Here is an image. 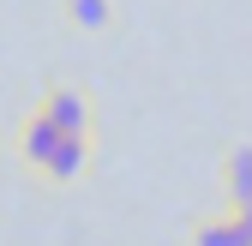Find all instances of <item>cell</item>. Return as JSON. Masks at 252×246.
<instances>
[{
	"label": "cell",
	"mask_w": 252,
	"mask_h": 246,
	"mask_svg": "<svg viewBox=\"0 0 252 246\" xmlns=\"http://www.w3.org/2000/svg\"><path fill=\"white\" fill-rule=\"evenodd\" d=\"M36 114L48 120L60 138L90 132V120H96V114H90V96H84L78 84H48V90H42V102H36Z\"/></svg>",
	"instance_id": "obj_1"
},
{
	"label": "cell",
	"mask_w": 252,
	"mask_h": 246,
	"mask_svg": "<svg viewBox=\"0 0 252 246\" xmlns=\"http://www.w3.org/2000/svg\"><path fill=\"white\" fill-rule=\"evenodd\" d=\"M90 156H96V144H90V132H72V138H54L48 162H42V186H72V180L90 174Z\"/></svg>",
	"instance_id": "obj_2"
},
{
	"label": "cell",
	"mask_w": 252,
	"mask_h": 246,
	"mask_svg": "<svg viewBox=\"0 0 252 246\" xmlns=\"http://www.w3.org/2000/svg\"><path fill=\"white\" fill-rule=\"evenodd\" d=\"M54 126H48V120L36 114V108H30L24 120H18V138H12V156H18V168H30V174H42V162H48V150H54Z\"/></svg>",
	"instance_id": "obj_3"
},
{
	"label": "cell",
	"mask_w": 252,
	"mask_h": 246,
	"mask_svg": "<svg viewBox=\"0 0 252 246\" xmlns=\"http://www.w3.org/2000/svg\"><path fill=\"white\" fill-rule=\"evenodd\" d=\"M222 198H228V210L252 204V144L222 150Z\"/></svg>",
	"instance_id": "obj_4"
},
{
	"label": "cell",
	"mask_w": 252,
	"mask_h": 246,
	"mask_svg": "<svg viewBox=\"0 0 252 246\" xmlns=\"http://www.w3.org/2000/svg\"><path fill=\"white\" fill-rule=\"evenodd\" d=\"M186 246H252V234L240 228V216H204V222H192Z\"/></svg>",
	"instance_id": "obj_5"
},
{
	"label": "cell",
	"mask_w": 252,
	"mask_h": 246,
	"mask_svg": "<svg viewBox=\"0 0 252 246\" xmlns=\"http://www.w3.org/2000/svg\"><path fill=\"white\" fill-rule=\"evenodd\" d=\"M66 24H78V30H108L114 24V0H66Z\"/></svg>",
	"instance_id": "obj_6"
},
{
	"label": "cell",
	"mask_w": 252,
	"mask_h": 246,
	"mask_svg": "<svg viewBox=\"0 0 252 246\" xmlns=\"http://www.w3.org/2000/svg\"><path fill=\"white\" fill-rule=\"evenodd\" d=\"M228 216H240V228L252 234V204H246V210H228Z\"/></svg>",
	"instance_id": "obj_7"
}]
</instances>
